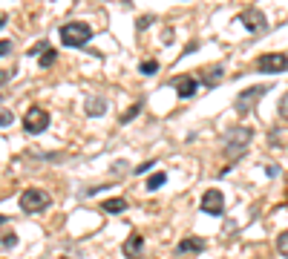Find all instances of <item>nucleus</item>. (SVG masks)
Returning a JSON list of instances; mask_svg holds the SVG:
<instances>
[{
    "mask_svg": "<svg viewBox=\"0 0 288 259\" xmlns=\"http://www.w3.org/2000/svg\"><path fill=\"white\" fill-rule=\"evenodd\" d=\"M268 92H271V84L248 86V89H242V92L237 95V101H233V109H237L239 115H248L259 104V98H262V95H268Z\"/></svg>",
    "mask_w": 288,
    "mask_h": 259,
    "instance_id": "obj_3",
    "label": "nucleus"
},
{
    "mask_svg": "<svg viewBox=\"0 0 288 259\" xmlns=\"http://www.w3.org/2000/svg\"><path fill=\"white\" fill-rule=\"evenodd\" d=\"M12 52V41H0V58Z\"/></svg>",
    "mask_w": 288,
    "mask_h": 259,
    "instance_id": "obj_24",
    "label": "nucleus"
},
{
    "mask_svg": "<svg viewBox=\"0 0 288 259\" xmlns=\"http://www.w3.org/2000/svg\"><path fill=\"white\" fill-rule=\"evenodd\" d=\"M257 69L259 72H268V75H280V72L288 69V55H282V52H268V55H259L257 58Z\"/></svg>",
    "mask_w": 288,
    "mask_h": 259,
    "instance_id": "obj_6",
    "label": "nucleus"
},
{
    "mask_svg": "<svg viewBox=\"0 0 288 259\" xmlns=\"http://www.w3.org/2000/svg\"><path fill=\"white\" fill-rule=\"evenodd\" d=\"M170 84H173V89L179 92V98H193L196 89H199V81H196L193 75H179V78H173Z\"/></svg>",
    "mask_w": 288,
    "mask_h": 259,
    "instance_id": "obj_9",
    "label": "nucleus"
},
{
    "mask_svg": "<svg viewBox=\"0 0 288 259\" xmlns=\"http://www.w3.org/2000/svg\"><path fill=\"white\" fill-rule=\"evenodd\" d=\"M141 107H144V104H136V107H130V109H127V113H124V115H121V124L133 121V118H136V115H138V113H141Z\"/></svg>",
    "mask_w": 288,
    "mask_h": 259,
    "instance_id": "obj_20",
    "label": "nucleus"
},
{
    "mask_svg": "<svg viewBox=\"0 0 288 259\" xmlns=\"http://www.w3.org/2000/svg\"><path fill=\"white\" fill-rule=\"evenodd\" d=\"M222 75H225V66H222V64L202 66V69H199V84H205V86H216L219 81H222Z\"/></svg>",
    "mask_w": 288,
    "mask_h": 259,
    "instance_id": "obj_10",
    "label": "nucleus"
},
{
    "mask_svg": "<svg viewBox=\"0 0 288 259\" xmlns=\"http://www.w3.org/2000/svg\"><path fill=\"white\" fill-rule=\"evenodd\" d=\"M3 222H9V219H6V216H0V225H3Z\"/></svg>",
    "mask_w": 288,
    "mask_h": 259,
    "instance_id": "obj_28",
    "label": "nucleus"
},
{
    "mask_svg": "<svg viewBox=\"0 0 288 259\" xmlns=\"http://www.w3.org/2000/svg\"><path fill=\"white\" fill-rule=\"evenodd\" d=\"M277 251H280L282 256L288 259V230H282L280 236H277Z\"/></svg>",
    "mask_w": 288,
    "mask_h": 259,
    "instance_id": "obj_19",
    "label": "nucleus"
},
{
    "mask_svg": "<svg viewBox=\"0 0 288 259\" xmlns=\"http://www.w3.org/2000/svg\"><path fill=\"white\" fill-rule=\"evenodd\" d=\"M280 115H282V118H288V92L282 95V101H280Z\"/></svg>",
    "mask_w": 288,
    "mask_h": 259,
    "instance_id": "obj_23",
    "label": "nucleus"
},
{
    "mask_svg": "<svg viewBox=\"0 0 288 259\" xmlns=\"http://www.w3.org/2000/svg\"><path fill=\"white\" fill-rule=\"evenodd\" d=\"M14 245H17V236H14L12 230L0 236V251H9V248H14Z\"/></svg>",
    "mask_w": 288,
    "mask_h": 259,
    "instance_id": "obj_17",
    "label": "nucleus"
},
{
    "mask_svg": "<svg viewBox=\"0 0 288 259\" xmlns=\"http://www.w3.org/2000/svg\"><path fill=\"white\" fill-rule=\"evenodd\" d=\"M49 205H52L49 193L41 190V187H26L21 193V210L23 213H43Z\"/></svg>",
    "mask_w": 288,
    "mask_h": 259,
    "instance_id": "obj_4",
    "label": "nucleus"
},
{
    "mask_svg": "<svg viewBox=\"0 0 288 259\" xmlns=\"http://www.w3.org/2000/svg\"><path fill=\"white\" fill-rule=\"evenodd\" d=\"M46 127H49V113L43 107H29L26 115H23V130H26L29 136H38Z\"/></svg>",
    "mask_w": 288,
    "mask_h": 259,
    "instance_id": "obj_5",
    "label": "nucleus"
},
{
    "mask_svg": "<svg viewBox=\"0 0 288 259\" xmlns=\"http://www.w3.org/2000/svg\"><path fill=\"white\" fill-rule=\"evenodd\" d=\"M167 181V173H153V179L147 181V190H158Z\"/></svg>",
    "mask_w": 288,
    "mask_h": 259,
    "instance_id": "obj_18",
    "label": "nucleus"
},
{
    "mask_svg": "<svg viewBox=\"0 0 288 259\" xmlns=\"http://www.w3.org/2000/svg\"><path fill=\"white\" fill-rule=\"evenodd\" d=\"M104 113H107V101L104 98H89L86 101V115H93L95 118V115H104Z\"/></svg>",
    "mask_w": 288,
    "mask_h": 259,
    "instance_id": "obj_14",
    "label": "nucleus"
},
{
    "mask_svg": "<svg viewBox=\"0 0 288 259\" xmlns=\"http://www.w3.org/2000/svg\"><path fill=\"white\" fill-rule=\"evenodd\" d=\"M12 124V113L9 109H0V127H9Z\"/></svg>",
    "mask_w": 288,
    "mask_h": 259,
    "instance_id": "obj_22",
    "label": "nucleus"
},
{
    "mask_svg": "<svg viewBox=\"0 0 288 259\" xmlns=\"http://www.w3.org/2000/svg\"><path fill=\"white\" fill-rule=\"evenodd\" d=\"M46 49H49V43H46V41H38L35 46H29V55H32V58H35V55H43Z\"/></svg>",
    "mask_w": 288,
    "mask_h": 259,
    "instance_id": "obj_21",
    "label": "nucleus"
},
{
    "mask_svg": "<svg viewBox=\"0 0 288 259\" xmlns=\"http://www.w3.org/2000/svg\"><path fill=\"white\" fill-rule=\"evenodd\" d=\"M138 72H141V75H156L158 72V61H141V64H138Z\"/></svg>",
    "mask_w": 288,
    "mask_h": 259,
    "instance_id": "obj_15",
    "label": "nucleus"
},
{
    "mask_svg": "<svg viewBox=\"0 0 288 259\" xmlns=\"http://www.w3.org/2000/svg\"><path fill=\"white\" fill-rule=\"evenodd\" d=\"M9 78H12V72H0V86L6 84V81H9Z\"/></svg>",
    "mask_w": 288,
    "mask_h": 259,
    "instance_id": "obj_26",
    "label": "nucleus"
},
{
    "mask_svg": "<svg viewBox=\"0 0 288 259\" xmlns=\"http://www.w3.org/2000/svg\"><path fill=\"white\" fill-rule=\"evenodd\" d=\"M141 245H144L141 233H133V236H130L127 242H124V256H130V259L141 256Z\"/></svg>",
    "mask_w": 288,
    "mask_h": 259,
    "instance_id": "obj_12",
    "label": "nucleus"
},
{
    "mask_svg": "<svg viewBox=\"0 0 288 259\" xmlns=\"http://www.w3.org/2000/svg\"><path fill=\"white\" fill-rule=\"evenodd\" d=\"M3 23H6V14H0V26H3Z\"/></svg>",
    "mask_w": 288,
    "mask_h": 259,
    "instance_id": "obj_27",
    "label": "nucleus"
},
{
    "mask_svg": "<svg viewBox=\"0 0 288 259\" xmlns=\"http://www.w3.org/2000/svg\"><path fill=\"white\" fill-rule=\"evenodd\" d=\"M89 38H93V29L86 26V23H81V21H69V23L61 26V43H64V46L78 49V46H86V43H89Z\"/></svg>",
    "mask_w": 288,
    "mask_h": 259,
    "instance_id": "obj_2",
    "label": "nucleus"
},
{
    "mask_svg": "<svg viewBox=\"0 0 288 259\" xmlns=\"http://www.w3.org/2000/svg\"><path fill=\"white\" fill-rule=\"evenodd\" d=\"M153 164H156V161H153V158H150V161H144V164H138V167H136V173H138V176H141V173H147Z\"/></svg>",
    "mask_w": 288,
    "mask_h": 259,
    "instance_id": "obj_25",
    "label": "nucleus"
},
{
    "mask_svg": "<svg viewBox=\"0 0 288 259\" xmlns=\"http://www.w3.org/2000/svg\"><path fill=\"white\" fill-rule=\"evenodd\" d=\"M55 61H58V52H55V49H46V52L41 55V61H38V64H41L43 69H49V66L55 64Z\"/></svg>",
    "mask_w": 288,
    "mask_h": 259,
    "instance_id": "obj_16",
    "label": "nucleus"
},
{
    "mask_svg": "<svg viewBox=\"0 0 288 259\" xmlns=\"http://www.w3.org/2000/svg\"><path fill=\"white\" fill-rule=\"evenodd\" d=\"M202 213H210V216H222L225 213V196L222 190H205V196H202L199 201Z\"/></svg>",
    "mask_w": 288,
    "mask_h": 259,
    "instance_id": "obj_7",
    "label": "nucleus"
},
{
    "mask_svg": "<svg viewBox=\"0 0 288 259\" xmlns=\"http://www.w3.org/2000/svg\"><path fill=\"white\" fill-rule=\"evenodd\" d=\"M179 253H202L205 251V239H199V236H187V239H182L179 242V248H176Z\"/></svg>",
    "mask_w": 288,
    "mask_h": 259,
    "instance_id": "obj_11",
    "label": "nucleus"
},
{
    "mask_svg": "<svg viewBox=\"0 0 288 259\" xmlns=\"http://www.w3.org/2000/svg\"><path fill=\"white\" fill-rule=\"evenodd\" d=\"M251 138H254V130L251 127H230L228 133H225V156L233 161V158H239L242 156V150L251 144Z\"/></svg>",
    "mask_w": 288,
    "mask_h": 259,
    "instance_id": "obj_1",
    "label": "nucleus"
},
{
    "mask_svg": "<svg viewBox=\"0 0 288 259\" xmlns=\"http://www.w3.org/2000/svg\"><path fill=\"white\" fill-rule=\"evenodd\" d=\"M239 23H242L248 32H265V29H268L265 14L259 12V9H245V12L239 14Z\"/></svg>",
    "mask_w": 288,
    "mask_h": 259,
    "instance_id": "obj_8",
    "label": "nucleus"
},
{
    "mask_svg": "<svg viewBox=\"0 0 288 259\" xmlns=\"http://www.w3.org/2000/svg\"><path fill=\"white\" fill-rule=\"evenodd\" d=\"M101 208H104V213H124V210H127V199L115 196V199H107Z\"/></svg>",
    "mask_w": 288,
    "mask_h": 259,
    "instance_id": "obj_13",
    "label": "nucleus"
}]
</instances>
